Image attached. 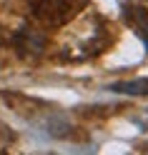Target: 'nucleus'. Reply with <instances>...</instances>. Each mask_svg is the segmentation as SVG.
Masks as SVG:
<instances>
[{"mask_svg": "<svg viewBox=\"0 0 148 155\" xmlns=\"http://www.w3.org/2000/svg\"><path fill=\"white\" fill-rule=\"evenodd\" d=\"M123 15H126V23L131 25V30L148 48V10L141 5H133V3H123Z\"/></svg>", "mask_w": 148, "mask_h": 155, "instance_id": "nucleus-1", "label": "nucleus"}, {"mask_svg": "<svg viewBox=\"0 0 148 155\" xmlns=\"http://www.w3.org/2000/svg\"><path fill=\"white\" fill-rule=\"evenodd\" d=\"M111 90L123 93V95H148V78H136L128 83H115L111 85Z\"/></svg>", "mask_w": 148, "mask_h": 155, "instance_id": "nucleus-2", "label": "nucleus"}]
</instances>
